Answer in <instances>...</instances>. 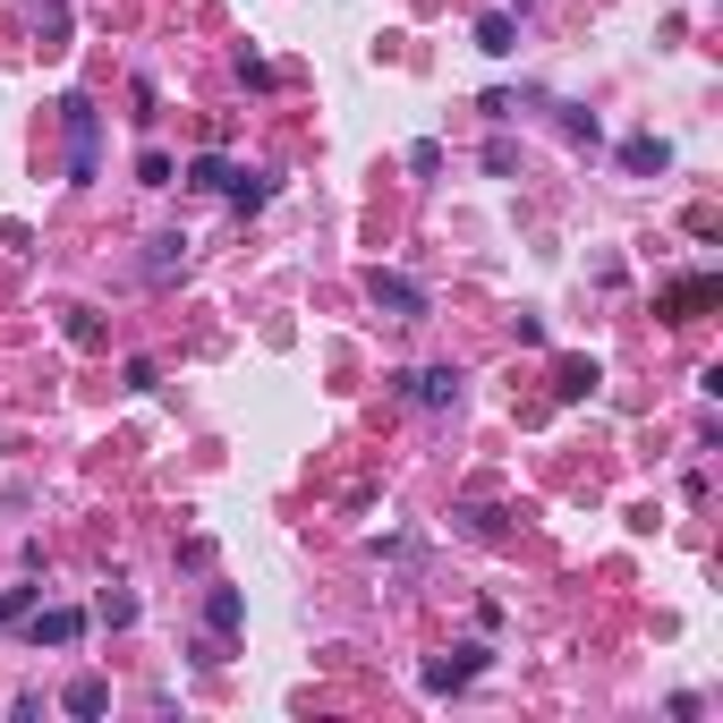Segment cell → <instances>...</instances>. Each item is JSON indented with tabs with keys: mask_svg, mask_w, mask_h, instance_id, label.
I'll return each instance as SVG.
<instances>
[{
	"mask_svg": "<svg viewBox=\"0 0 723 723\" xmlns=\"http://www.w3.org/2000/svg\"><path fill=\"white\" fill-rule=\"evenodd\" d=\"M204 622H213V638H231V630L247 622V604H238V588H204Z\"/></svg>",
	"mask_w": 723,
	"mask_h": 723,
	"instance_id": "8fae6325",
	"label": "cell"
},
{
	"mask_svg": "<svg viewBox=\"0 0 723 723\" xmlns=\"http://www.w3.org/2000/svg\"><path fill=\"white\" fill-rule=\"evenodd\" d=\"M366 298H375V307H383L392 324H426V315H434V298L418 290L409 272H366Z\"/></svg>",
	"mask_w": 723,
	"mask_h": 723,
	"instance_id": "6da1fadb",
	"label": "cell"
},
{
	"mask_svg": "<svg viewBox=\"0 0 723 723\" xmlns=\"http://www.w3.org/2000/svg\"><path fill=\"white\" fill-rule=\"evenodd\" d=\"M596 383H604V375H596V358H561V366H554V392H561V400H588Z\"/></svg>",
	"mask_w": 723,
	"mask_h": 723,
	"instance_id": "7c38bea8",
	"label": "cell"
},
{
	"mask_svg": "<svg viewBox=\"0 0 723 723\" xmlns=\"http://www.w3.org/2000/svg\"><path fill=\"white\" fill-rule=\"evenodd\" d=\"M179 179H188V188H204V197H231V188H238V170L222 163V154H197V163L179 170Z\"/></svg>",
	"mask_w": 723,
	"mask_h": 723,
	"instance_id": "9c48e42d",
	"label": "cell"
},
{
	"mask_svg": "<svg viewBox=\"0 0 723 723\" xmlns=\"http://www.w3.org/2000/svg\"><path fill=\"white\" fill-rule=\"evenodd\" d=\"M622 163L638 170V179H656V170H672V145H664V136H630V145H622Z\"/></svg>",
	"mask_w": 723,
	"mask_h": 723,
	"instance_id": "30bf717a",
	"label": "cell"
},
{
	"mask_svg": "<svg viewBox=\"0 0 723 723\" xmlns=\"http://www.w3.org/2000/svg\"><path fill=\"white\" fill-rule=\"evenodd\" d=\"M179 272H188V231H163V238H145V281H154V290H170Z\"/></svg>",
	"mask_w": 723,
	"mask_h": 723,
	"instance_id": "5b68a950",
	"label": "cell"
},
{
	"mask_svg": "<svg viewBox=\"0 0 723 723\" xmlns=\"http://www.w3.org/2000/svg\"><path fill=\"white\" fill-rule=\"evenodd\" d=\"M60 707L68 715H111V681H102V672H77V681L60 690Z\"/></svg>",
	"mask_w": 723,
	"mask_h": 723,
	"instance_id": "ba28073f",
	"label": "cell"
},
{
	"mask_svg": "<svg viewBox=\"0 0 723 723\" xmlns=\"http://www.w3.org/2000/svg\"><path fill=\"white\" fill-rule=\"evenodd\" d=\"M26 638L34 647H77V638H86V613H77V604H52V613L26 622Z\"/></svg>",
	"mask_w": 723,
	"mask_h": 723,
	"instance_id": "8992f818",
	"label": "cell"
},
{
	"mask_svg": "<svg viewBox=\"0 0 723 723\" xmlns=\"http://www.w3.org/2000/svg\"><path fill=\"white\" fill-rule=\"evenodd\" d=\"M460 366H418V375H392L400 400H418V409H460Z\"/></svg>",
	"mask_w": 723,
	"mask_h": 723,
	"instance_id": "7a4b0ae2",
	"label": "cell"
},
{
	"mask_svg": "<svg viewBox=\"0 0 723 723\" xmlns=\"http://www.w3.org/2000/svg\"><path fill=\"white\" fill-rule=\"evenodd\" d=\"M34 596H43V588H0V622H18V613H34Z\"/></svg>",
	"mask_w": 723,
	"mask_h": 723,
	"instance_id": "e0dca14e",
	"label": "cell"
},
{
	"mask_svg": "<svg viewBox=\"0 0 723 723\" xmlns=\"http://www.w3.org/2000/svg\"><path fill=\"white\" fill-rule=\"evenodd\" d=\"M94 622H111V630H129V622H136V596H129V588H102V604H94Z\"/></svg>",
	"mask_w": 723,
	"mask_h": 723,
	"instance_id": "5bb4252c",
	"label": "cell"
},
{
	"mask_svg": "<svg viewBox=\"0 0 723 723\" xmlns=\"http://www.w3.org/2000/svg\"><path fill=\"white\" fill-rule=\"evenodd\" d=\"M231 204H238V213H264V204H272V179H247V170H238Z\"/></svg>",
	"mask_w": 723,
	"mask_h": 723,
	"instance_id": "9a60e30c",
	"label": "cell"
},
{
	"mask_svg": "<svg viewBox=\"0 0 723 723\" xmlns=\"http://www.w3.org/2000/svg\"><path fill=\"white\" fill-rule=\"evenodd\" d=\"M136 179H145V188H170V179H179V163H170L163 145H154V154H145V163H136Z\"/></svg>",
	"mask_w": 723,
	"mask_h": 723,
	"instance_id": "2e32d148",
	"label": "cell"
},
{
	"mask_svg": "<svg viewBox=\"0 0 723 723\" xmlns=\"http://www.w3.org/2000/svg\"><path fill=\"white\" fill-rule=\"evenodd\" d=\"M60 120H68V179L86 188V179H94V102L68 94V102H60Z\"/></svg>",
	"mask_w": 723,
	"mask_h": 723,
	"instance_id": "277c9868",
	"label": "cell"
},
{
	"mask_svg": "<svg viewBox=\"0 0 723 723\" xmlns=\"http://www.w3.org/2000/svg\"><path fill=\"white\" fill-rule=\"evenodd\" d=\"M486 672V647H452V656L426 664V690H460V681H477Z\"/></svg>",
	"mask_w": 723,
	"mask_h": 723,
	"instance_id": "52a82bcc",
	"label": "cell"
},
{
	"mask_svg": "<svg viewBox=\"0 0 723 723\" xmlns=\"http://www.w3.org/2000/svg\"><path fill=\"white\" fill-rule=\"evenodd\" d=\"M511 9H486V18H477V52H493V60H502V52H520V43H511Z\"/></svg>",
	"mask_w": 723,
	"mask_h": 723,
	"instance_id": "4fadbf2b",
	"label": "cell"
},
{
	"mask_svg": "<svg viewBox=\"0 0 723 723\" xmlns=\"http://www.w3.org/2000/svg\"><path fill=\"white\" fill-rule=\"evenodd\" d=\"M715 298H723V281H715V272H690V281H672V290L656 298V315H664V324H698V315H707Z\"/></svg>",
	"mask_w": 723,
	"mask_h": 723,
	"instance_id": "3957f363",
	"label": "cell"
}]
</instances>
